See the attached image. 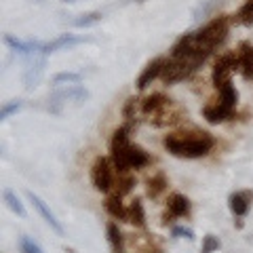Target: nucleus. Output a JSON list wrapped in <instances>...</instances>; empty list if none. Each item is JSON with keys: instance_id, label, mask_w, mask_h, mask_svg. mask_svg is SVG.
Masks as SVG:
<instances>
[{"instance_id": "1", "label": "nucleus", "mask_w": 253, "mask_h": 253, "mask_svg": "<svg viewBox=\"0 0 253 253\" xmlns=\"http://www.w3.org/2000/svg\"><path fill=\"white\" fill-rule=\"evenodd\" d=\"M163 146L173 156L201 158V156H207L213 150L215 139H213L209 133H194V135H167L165 141H163Z\"/></svg>"}, {"instance_id": "2", "label": "nucleus", "mask_w": 253, "mask_h": 253, "mask_svg": "<svg viewBox=\"0 0 253 253\" xmlns=\"http://www.w3.org/2000/svg\"><path fill=\"white\" fill-rule=\"evenodd\" d=\"M228 26H230V19L226 17V15H221V17H215L211 19L207 26H203L201 30H196V49L194 51H201L209 57L213 53V49L224 42V38L228 36Z\"/></svg>"}, {"instance_id": "3", "label": "nucleus", "mask_w": 253, "mask_h": 253, "mask_svg": "<svg viewBox=\"0 0 253 253\" xmlns=\"http://www.w3.org/2000/svg\"><path fill=\"white\" fill-rule=\"evenodd\" d=\"M201 63L196 61L192 55L190 57H181V59H167L165 61V68H163V83L165 84H173V83H179V81H184V78H188L192 72H196L199 70Z\"/></svg>"}, {"instance_id": "4", "label": "nucleus", "mask_w": 253, "mask_h": 253, "mask_svg": "<svg viewBox=\"0 0 253 253\" xmlns=\"http://www.w3.org/2000/svg\"><path fill=\"white\" fill-rule=\"evenodd\" d=\"M129 133H131V125L126 123L123 126L112 133V141H110V156H112V163H114V169H118L121 173H126L125 165V158H126V152L131 148V141H129Z\"/></svg>"}, {"instance_id": "5", "label": "nucleus", "mask_w": 253, "mask_h": 253, "mask_svg": "<svg viewBox=\"0 0 253 253\" xmlns=\"http://www.w3.org/2000/svg\"><path fill=\"white\" fill-rule=\"evenodd\" d=\"M91 97V93L84 89L83 84H68L63 89L55 91L51 97H49V110L53 114H59L61 112V106L66 101H86Z\"/></svg>"}, {"instance_id": "6", "label": "nucleus", "mask_w": 253, "mask_h": 253, "mask_svg": "<svg viewBox=\"0 0 253 253\" xmlns=\"http://www.w3.org/2000/svg\"><path fill=\"white\" fill-rule=\"evenodd\" d=\"M91 184L99 192H110L114 186V173H112V163L106 156H97L91 167Z\"/></svg>"}, {"instance_id": "7", "label": "nucleus", "mask_w": 253, "mask_h": 253, "mask_svg": "<svg viewBox=\"0 0 253 253\" xmlns=\"http://www.w3.org/2000/svg\"><path fill=\"white\" fill-rule=\"evenodd\" d=\"M236 68H239V55L236 53L221 55V57L215 61V68H213V84H215V89L221 86L224 83L232 81L230 74H232V70H236Z\"/></svg>"}, {"instance_id": "8", "label": "nucleus", "mask_w": 253, "mask_h": 253, "mask_svg": "<svg viewBox=\"0 0 253 253\" xmlns=\"http://www.w3.org/2000/svg\"><path fill=\"white\" fill-rule=\"evenodd\" d=\"M4 44L19 55H34V57L38 53L42 55L44 49V42L41 41H21V38H15L13 34H4Z\"/></svg>"}, {"instance_id": "9", "label": "nucleus", "mask_w": 253, "mask_h": 253, "mask_svg": "<svg viewBox=\"0 0 253 253\" xmlns=\"http://www.w3.org/2000/svg\"><path fill=\"white\" fill-rule=\"evenodd\" d=\"M190 213V201L184 194H171L167 201V213L163 215V224H169L173 221V217H184Z\"/></svg>"}, {"instance_id": "10", "label": "nucleus", "mask_w": 253, "mask_h": 253, "mask_svg": "<svg viewBox=\"0 0 253 253\" xmlns=\"http://www.w3.org/2000/svg\"><path fill=\"white\" fill-rule=\"evenodd\" d=\"M28 199H30L32 205H34V209L38 211V215H41V217L46 221V224L51 226V230H55V232L61 236V234H63V226H61V221L55 217V213H53L49 207H46V203H44L38 194H34V192H28Z\"/></svg>"}, {"instance_id": "11", "label": "nucleus", "mask_w": 253, "mask_h": 253, "mask_svg": "<svg viewBox=\"0 0 253 253\" xmlns=\"http://www.w3.org/2000/svg\"><path fill=\"white\" fill-rule=\"evenodd\" d=\"M83 42H89V38L74 36V34H61V36L55 38V41H51V42H44L42 57H44V55H51V53H55V51H61V49H72V46H76V44H83Z\"/></svg>"}, {"instance_id": "12", "label": "nucleus", "mask_w": 253, "mask_h": 253, "mask_svg": "<svg viewBox=\"0 0 253 253\" xmlns=\"http://www.w3.org/2000/svg\"><path fill=\"white\" fill-rule=\"evenodd\" d=\"M169 106H171V99L167 97V95L152 93V95H148V97L141 101V112H144L146 116H158L161 112H165Z\"/></svg>"}, {"instance_id": "13", "label": "nucleus", "mask_w": 253, "mask_h": 253, "mask_svg": "<svg viewBox=\"0 0 253 253\" xmlns=\"http://www.w3.org/2000/svg\"><path fill=\"white\" fill-rule=\"evenodd\" d=\"M253 203V192L251 190H239V192L230 194V199H228V205H230V211L234 213L236 217H243L247 215V211Z\"/></svg>"}, {"instance_id": "14", "label": "nucleus", "mask_w": 253, "mask_h": 253, "mask_svg": "<svg viewBox=\"0 0 253 253\" xmlns=\"http://www.w3.org/2000/svg\"><path fill=\"white\" fill-rule=\"evenodd\" d=\"M165 57H156V59H152L148 63V66L144 68V72L139 74V78H137V89L139 91H144L148 84H152V81L154 78H158L163 74V68H165Z\"/></svg>"}, {"instance_id": "15", "label": "nucleus", "mask_w": 253, "mask_h": 253, "mask_svg": "<svg viewBox=\"0 0 253 253\" xmlns=\"http://www.w3.org/2000/svg\"><path fill=\"white\" fill-rule=\"evenodd\" d=\"M236 55H239V70L243 78L245 81H253V44L241 42Z\"/></svg>"}, {"instance_id": "16", "label": "nucleus", "mask_w": 253, "mask_h": 253, "mask_svg": "<svg viewBox=\"0 0 253 253\" xmlns=\"http://www.w3.org/2000/svg\"><path fill=\"white\" fill-rule=\"evenodd\" d=\"M194 49H196V34H194V32H188V34H184L175 44H173L171 57H173V59L190 57V55L194 53Z\"/></svg>"}, {"instance_id": "17", "label": "nucleus", "mask_w": 253, "mask_h": 253, "mask_svg": "<svg viewBox=\"0 0 253 253\" xmlns=\"http://www.w3.org/2000/svg\"><path fill=\"white\" fill-rule=\"evenodd\" d=\"M44 66H46V59L44 57L34 59V61L28 63L26 74H23V84H26V89H34V86L41 83V78L44 74Z\"/></svg>"}, {"instance_id": "18", "label": "nucleus", "mask_w": 253, "mask_h": 253, "mask_svg": "<svg viewBox=\"0 0 253 253\" xmlns=\"http://www.w3.org/2000/svg\"><path fill=\"white\" fill-rule=\"evenodd\" d=\"M203 116L207 118V123H211V125H219V123H224V121H228V118H232L234 116V110L232 108H228V106H224V104H211V106H207L203 110Z\"/></svg>"}, {"instance_id": "19", "label": "nucleus", "mask_w": 253, "mask_h": 253, "mask_svg": "<svg viewBox=\"0 0 253 253\" xmlns=\"http://www.w3.org/2000/svg\"><path fill=\"white\" fill-rule=\"evenodd\" d=\"M125 165H126V169H141V167H146V165H150V154L144 148L131 144L129 152H126V158H125Z\"/></svg>"}, {"instance_id": "20", "label": "nucleus", "mask_w": 253, "mask_h": 253, "mask_svg": "<svg viewBox=\"0 0 253 253\" xmlns=\"http://www.w3.org/2000/svg\"><path fill=\"white\" fill-rule=\"evenodd\" d=\"M106 234H108V245H110V253H125V236L121 232L114 221H110L106 226Z\"/></svg>"}, {"instance_id": "21", "label": "nucleus", "mask_w": 253, "mask_h": 253, "mask_svg": "<svg viewBox=\"0 0 253 253\" xmlns=\"http://www.w3.org/2000/svg\"><path fill=\"white\" fill-rule=\"evenodd\" d=\"M104 207L108 211V215H112L114 219H125L126 221V213H129V209L123 205V196H118V194L108 196L106 203H104Z\"/></svg>"}, {"instance_id": "22", "label": "nucleus", "mask_w": 253, "mask_h": 253, "mask_svg": "<svg viewBox=\"0 0 253 253\" xmlns=\"http://www.w3.org/2000/svg\"><path fill=\"white\" fill-rule=\"evenodd\" d=\"M126 221L135 228H144L146 226V211H144V205H141L139 199H135L129 205V213H126Z\"/></svg>"}, {"instance_id": "23", "label": "nucleus", "mask_w": 253, "mask_h": 253, "mask_svg": "<svg viewBox=\"0 0 253 253\" xmlns=\"http://www.w3.org/2000/svg\"><path fill=\"white\" fill-rule=\"evenodd\" d=\"M167 186H169V181L165 177V173H154V175L148 179V186H146L148 196L150 199H158V196L167 190Z\"/></svg>"}, {"instance_id": "24", "label": "nucleus", "mask_w": 253, "mask_h": 253, "mask_svg": "<svg viewBox=\"0 0 253 253\" xmlns=\"http://www.w3.org/2000/svg\"><path fill=\"white\" fill-rule=\"evenodd\" d=\"M217 91H219V104H224V106L234 110L236 101H239V93H236L232 81H228V83H224L221 86H217Z\"/></svg>"}, {"instance_id": "25", "label": "nucleus", "mask_w": 253, "mask_h": 253, "mask_svg": "<svg viewBox=\"0 0 253 253\" xmlns=\"http://www.w3.org/2000/svg\"><path fill=\"white\" fill-rule=\"evenodd\" d=\"M2 199H4V203H6V207H9L13 213H17L19 217H26L28 213H26V207L21 205V201H19V196L13 192V190H4L2 192Z\"/></svg>"}, {"instance_id": "26", "label": "nucleus", "mask_w": 253, "mask_h": 253, "mask_svg": "<svg viewBox=\"0 0 253 253\" xmlns=\"http://www.w3.org/2000/svg\"><path fill=\"white\" fill-rule=\"evenodd\" d=\"M101 19H104V13L91 11V13H84V15H81V17H76L72 21V26L74 28H91V26H95V23H99Z\"/></svg>"}, {"instance_id": "27", "label": "nucleus", "mask_w": 253, "mask_h": 253, "mask_svg": "<svg viewBox=\"0 0 253 253\" xmlns=\"http://www.w3.org/2000/svg\"><path fill=\"white\" fill-rule=\"evenodd\" d=\"M17 247H19V253H44L41 245H38L34 239H30V236H26V234L19 236Z\"/></svg>"}, {"instance_id": "28", "label": "nucleus", "mask_w": 253, "mask_h": 253, "mask_svg": "<svg viewBox=\"0 0 253 253\" xmlns=\"http://www.w3.org/2000/svg\"><path fill=\"white\" fill-rule=\"evenodd\" d=\"M81 83V74L78 72H59V74H55L53 76V84H78Z\"/></svg>"}, {"instance_id": "29", "label": "nucleus", "mask_w": 253, "mask_h": 253, "mask_svg": "<svg viewBox=\"0 0 253 253\" xmlns=\"http://www.w3.org/2000/svg\"><path fill=\"white\" fill-rule=\"evenodd\" d=\"M236 19H239L241 23H245V26H251V23H253V0H247V2L241 6Z\"/></svg>"}, {"instance_id": "30", "label": "nucleus", "mask_w": 253, "mask_h": 253, "mask_svg": "<svg viewBox=\"0 0 253 253\" xmlns=\"http://www.w3.org/2000/svg\"><path fill=\"white\" fill-rule=\"evenodd\" d=\"M23 108V101H9V104H4L2 108H0V123H4L9 116H13V114H17L19 110Z\"/></svg>"}, {"instance_id": "31", "label": "nucleus", "mask_w": 253, "mask_h": 253, "mask_svg": "<svg viewBox=\"0 0 253 253\" xmlns=\"http://www.w3.org/2000/svg\"><path fill=\"white\" fill-rule=\"evenodd\" d=\"M137 97H129L125 101V106H123V116L126 118V123L133 125V121H135V110H137Z\"/></svg>"}, {"instance_id": "32", "label": "nucleus", "mask_w": 253, "mask_h": 253, "mask_svg": "<svg viewBox=\"0 0 253 253\" xmlns=\"http://www.w3.org/2000/svg\"><path fill=\"white\" fill-rule=\"evenodd\" d=\"M133 184H135V181H133L131 177H123V179H118L116 181V194L118 196H125L126 192H131V188H133Z\"/></svg>"}, {"instance_id": "33", "label": "nucleus", "mask_w": 253, "mask_h": 253, "mask_svg": "<svg viewBox=\"0 0 253 253\" xmlns=\"http://www.w3.org/2000/svg\"><path fill=\"white\" fill-rule=\"evenodd\" d=\"M219 249V241L215 239L213 234H207L203 239V253H213V251H217Z\"/></svg>"}, {"instance_id": "34", "label": "nucleus", "mask_w": 253, "mask_h": 253, "mask_svg": "<svg viewBox=\"0 0 253 253\" xmlns=\"http://www.w3.org/2000/svg\"><path fill=\"white\" fill-rule=\"evenodd\" d=\"M173 236H177V239H188V241H192V239H194V232L190 230V228L175 226V228H173Z\"/></svg>"}, {"instance_id": "35", "label": "nucleus", "mask_w": 253, "mask_h": 253, "mask_svg": "<svg viewBox=\"0 0 253 253\" xmlns=\"http://www.w3.org/2000/svg\"><path fill=\"white\" fill-rule=\"evenodd\" d=\"M63 2H78V0H63Z\"/></svg>"}, {"instance_id": "36", "label": "nucleus", "mask_w": 253, "mask_h": 253, "mask_svg": "<svg viewBox=\"0 0 253 253\" xmlns=\"http://www.w3.org/2000/svg\"><path fill=\"white\" fill-rule=\"evenodd\" d=\"M36 2H41V0H36Z\"/></svg>"}]
</instances>
